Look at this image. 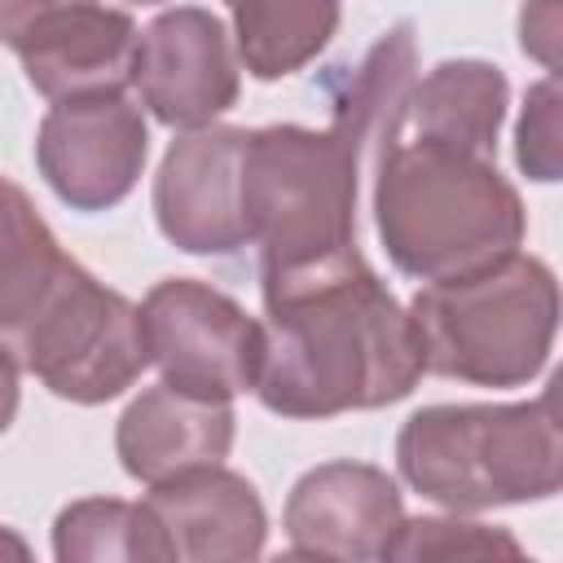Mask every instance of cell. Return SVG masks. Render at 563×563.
<instances>
[{"instance_id":"obj_1","label":"cell","mask_w":563,"mask_h":563,"mask_svg":"<svg viewBox=\"0 0 563 563\" xmlns=\"http://www.w3.org/2000/svg\"><path fill=\"white\" fill-rule=\"evenodd\" d=\"M422 365L409 308L365 264L264 286V361L255 396L282 418H339L405 400Z\"/></svg>"},{"instance_id":"obj_14","label":"cell","mask_w":563,"mask_h":563,"mask_svg":"<svg viewBox=\"0 0 563 563\" xmlns=\"http://www.w3.org/2000/svg\"><path fill=\"white\" fill-rule=\"evenodd\" d=\"M79 277L84 264L62 251L31 194L0 176V347L13 356Z\"/></svg>"},{"instance_id":"obj_16","label":"cell","mask_w":563,"mask_h":563,"mask_svg":"<svg viewBox=\"0 0 563 563\" xmlns=\"http://www.w3.org/2000/svg\"><path fill=\"white\" fill-rule=\"evenodd\" d=\"M233 53L260 84L286 79L317 62L339 31L343 0H224Z\"/></svg>"},{"instance_id":"obj_15","label":"cell","mask_w":563,"mask_h":563,"mask_svg":"<svg viewBox=\"0 0 563 563\" xmlns=\"http://www.w3.org/2000/svg\"><path fill=\"white\" fill-rule=\"evenodd\" d=\"M510 106V84L493 62L449 57L427 75H413L400 132L431 136L484 158H497V132Z\"/></svg>"},{"instance_id":"obj_11","label":"cell","mask_w":563,"mask_h":563,"mask_svg":"<svg viewBox=\"0 0 563 563\" xmlns=\"http://www.w3.org/2000/svg\"><path fill=\"white\" fill-rule=\"evenodd\" d=\"M405 519L396 479L369 462H321L286 497L282 528L299 559H383Z\"/></svg>"},{"instance_id":"obj_17","label":"cell","mask_w":563,"mask_h":563,"mask_svg":"<svg viewBox=\"0 0 563 563\" xmlns=\"http://www.w3.org/2000/svg\"><path fill=\"white\" fill-rule=\"evenodd\" d=\"M53 554L62 563H167V537L145 501L84 497L53 519Z\"/></svg>"},{"instance_id":"obj_19","label":"cell","mask_w":563,"mask_h":563,"mask_svg":"<svg viewBox=\"0 0 563 563\" xmlns=\"http://www.w3.org/2000/svg\"><path fill=\"white\" fill-rule=\"evenodd\" d=\"M559 79L545 75L541 84H532L523 92V110H519V128H515V163L528 180L537 185H554L559 180Z\"/></svg>"},{"instance_id":"obj_20","label":"cell","mask_w":563,"mask_h":563,"mask_svg":"<svg viewBox=\"0 0 563 563\" xmlns=\"http://www.w3.org/2000/svg\"><path fill=\"white\" fill-rule=\"evenodd\" d=\"M519 48L545 66V75L559 70V0H523L519 9Z\"/></svg>"},{"instance_id":"obj_23","label":"cell","mask_w":563,"mask_h":563,"mask_svg":"<svg viewBox=\"0 0 563 563\" xmlns=\"http://www.w3.org/2000/svg\"><path fill=\"white\" fill-rule=\"evenodd\" d=\"M128 4H163V0H128Z\"/></svg>"},{"instance_id":"obj_13","label":"cell","mask_w":563,"mask_h":563,"mask_svg":"<svg viewBox=\"0 0 563 563\" xmlns=\"http://www.w3.org/2000/svg\"><path fill=\"white\" fill-rule=\"evenodd\" d=\"M233 405L180 391L172 383L145 387L114 422V453L132 479L163 484L172 475L216 466L233 449Z\"/></svg>"},{"instance_id":"obj_5","label":"cell","mask_w":563,"mask_h":563,"mask_svg":"<svg viewBox=\"0 0 563 563\" xmlns=\"http://www.w3.org/2000/svg\"><path fill=\"white\" fill-rule=\"evenodd\" d=\"M141 339L163 383L233 400L255 391L264 361V321L233 295L198 277H163L141 299Z\"/></svg>"},{"instance_id":"obj_4","label":"cell","mask_w":563,"mask_h":563,"mask_svg":"<svg viewBox=\"0 0 563 563\" xmlns=\"http://www.w3.org/2000/svg\"><path fill=\"white\" fill-rule=\"evenodd\" d=\"M409 317L427 374L471 387H523L550 361L559 282L541 255L510 251L484 268L422 282Z\"/></svg>"},{"instance_id":"obj_22","label":"cell","mask_w":563,"mask_h":563,"mask_svg":"<svg viewBox=\"0 0 563 563\" xmlns=\"http://www.w3.org/2000/svg\"><path fill=\"white\" fill-rule=\"evenodd\" d=\"M0 559H31V545L13 528H0Z\"/></svg>"},{"instance_id":"obj_3","label":"cell","mask_w":563,"mask_h":563,"mask_svg":"<svg viewBox=\"0 0 563 563\" xmlns=\"http://www.w3.org/2000/svg\"><path fill=\"white\" fill-rule=\"evenodd\" d=\"M396 471L427 501L475 515L545 501L563 484L554 387L515 405H427L396 431Z\"/></svg>"},{"instance_id":"obj_18","label":"cell","mask_w":563,"mask_h":563,"mask_svg":"<svg viewBox=\"0 0 563 563\" xmlns=\"http://www.w3.org/2000/svg\"><path fill=\"white\" fill-rule=\"evenodd\" d=\"M383 559H523V545L506 528L449 510L400 519Z\"/></svg>"},{"instance_id":"obj_9","label":"cell","mask_w":563,"mask_h":563,"mask_svg":"<svg viewBox=\"0 0 563 563\" xmlns=\"http://www.w3.org/2000/svg\"><path fill=\"white\" fill-rule=\"evenodd\" d=\"M132 88L167 128L189 132L216 123L242 92V62L229 26L202 4L163 9L136 40Z\"/></svg>"},{"instance_id":"obj_2","label":"cell","mask_w":563,"mask_h":563,"mask_svg":"<svg viewBox=\"0 0 563 563\" xmlns=\"http://www.w3.org/2000/svg\"><path fill=\"white\" fill-rule=\"evenodd\" d=\"M374 229L396 273L440 282L519 251L528 211L497 158L391 132L374 158Z\"/></svg>"},{"instance_id":"obj_8","label":"cell","mask_w":563,"mask_h":563,"mask_svg":"<svg viewBox=\"0 0 563 563\" xmlns=\"http://www.w3.org/2000/svg\"><path fill=\"white\" fill-rule=\"evenodd\" d=\"M150 158V128L128 92L53 101L35 132V167L70 211L119 207Z\"/></svg>"},{"instance_id":"obj_7","label":"cell","mask_w":563,"mask_h":563,"mask_svg":"<svg viewBox=\"0 0 563 563\" xmlns=\"http://www.w3.org/2000/svg\"><path fill=\"white\" fill-rule=\"evenodd\" d=\"M136 40L132 13L106 0H0V44L13 48L26 84L48 101L123 92Z\"/></svg>"},{"instance_id":"obj_12","label":"cell","mask_w":563,"mask_h":563,"mask_svg":"<svg viewBox=\"0 0 563 563\" xmlns=\"http://www.w3.org/2000/svg\"><path fill=\"white\" fill-rule=\"evenodd\" d=\"M145 506L167 537L172 559L185 563H238L260 559L268 541V515L255 484L224 462L150 484Z\"/></svg>"},{"instance_id":"obj_6","label":"cell","mask_w":563,"mask_h":563,"mask_svg":"<svg viewBox=\"0 0 563 563\" xmlns=\"http://www.w3.org/2000/svg\"><path fill=\"white\" fill-rule=\"evenodd\" d=\"M13 361L70 405H106L150 365L141 308L84 268L70 295L22 339Z\"/></svg>"},{"instance_id":"obj_10","label":"cell","mask_w":563,"mask_h":563,"mask_svg":"<svg viewBox=\"0 0 563 563\" xmlns=\"http://www.w3.org/2000/svg\"><path fill=\"white\" fill-rule=\"evenodd\" d=\"M246 128L207 123L180 132L154 172L158 233L185 255H233L251 246L242 216Z\"/></svg>"},{"instance_id":"obj_21","label":"cell","mask_w":563,"mask_h":563,"mask_svg":"<svg viewBox=\"0 0 563 563\" xmlns=\"http://www.w3.org/2000/svg\"><path fill=\"white\" fill-rule=\"evenodd\" d=\"M13 413H18V361L0 347V435L9 431Z\"/></svg>"}]
</instances>
